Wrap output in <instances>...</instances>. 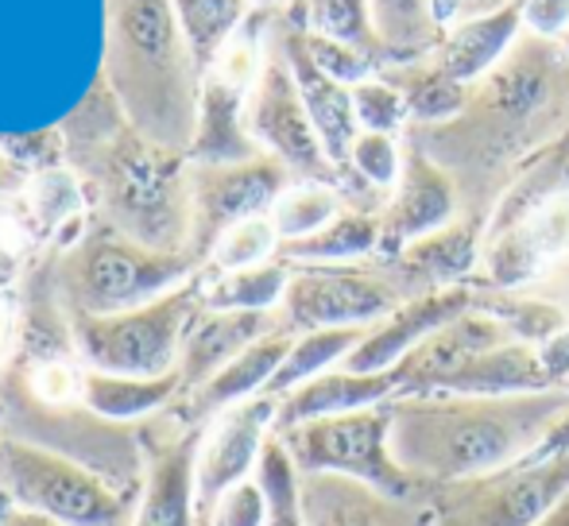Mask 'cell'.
<instances>
[{
	"mask_svg": "<svg viewBox=\"0 0 569 526\" xmlns=\"http://www.w3.org/2000/svg\"><path fill=\"white\" fill-rule=\"evenodd\" d=\"M461 194V213L488 221L523 166L569 140V47L523 31L519 43L469 85V101L450 124L407 129Z\"/></svg>",
	"mask_w": 569,
	"mask_h": 526,
	"instance_id": "6da1fadb",
	"label": "cell"
},
{
	"mask_svg": "<svg viewBox=\"0 0 569 526\" xmlns=\"http://www.w3.org/2000/svg\"><path fill=\"white\" fill-rule=\"evenodd\" d=\"M566 429L569 392L391 398V457L427 492L539 457Z\"/></svg>",
	"mask_w": 569,
	"mask_h": 526,
	"instance_id": "7a4b0ae2",
	"label": "cell"
},
{
	"mask_svg": "<svg viewBox=\"0 0 569 526\" xmlns=\"http://www.w3.org/2000/svg\"><path fill=\"white\" fill-rule=\"evenodd\" d=\"M113 90L136 132L163 151H190L198 132V67L171 0H113Z\"/></svg>",
	"mask_w": 569,
	"mask_h": 526,
	"instance_id": "3957f363",
	"label": "cell"
},
{
	"mask_svg": "<svg viewBox=\"0 0 569 526\" xmlns=\"http://www.w3.org/2000/svg\"><path fill=\"white\" fill-rule=\"evenodd\" d=\"M0 488L16 512L62 526H132L140 496L101 481L90 465L23 437H0Z\"/></svg>",
	"mask_w": 569,
	"mask_h": 526,
	"instance_id": "277c9868",
	"label": "cell"
},
{
	"mask_svg": "<svg viewBox=\"0 0 569 526\" xmlns=\"http://www.w3.org/2000/svg\"><path fill=\"white\" fill-rule=\"evenodd\" d=\"M206 283L190 279L179 291L124 314L93 317L74 314V345L93 372L109 376H171L179 372V353L187 330L202 314Z\"/></svg>",
	"mask_w": 569,
	"mask_h": 526,
	"instance_id": "5b68a950",
	"label": "cell"
},
{
	"mask_svg": "<svg viewBox=\"0 0 569 526\" xmlns=\"http://www.w3.org/2000/svg\"><path fill=\"white\" fill-rule=\"evenodd\" d=\"M194 271L198 260L190 252H159L120 233L90 236L62 263V279H67L78 314L93 317L148 306L190 283Z\"/></svg>",
	"mask_w": 569,
	"mask_h": 526,
	"instance_id": "8992f818",
	"label": "cell"
},
{
	"mask_svg": "<svg viewBox=\"0 0 569 526\" xmlns=\"http://www.w3.org/2000/svg\"><path fill=\"white\" fill-rule=\"evenodd\" d=\"M299 476H349L388 496H430L391 457V403L276 429Z\"/></svg>",
	"mask_w": 569,
	"mask_h": 526,
	"instance_id": "52a82bcc",
	"label": "cell"
},
{
	"mask_svg": "<svg viewBox=\"0 0 569 526\" xmlns=\"http://www.w3.org/2000/svg\"><path fill=\"white\" fill-rule=\"evenodd\" d=\"M569 496V429L539 457L469 484L435 488L438 526H535Z\"/></svg>",
	"mask_w": 569,
	"mask_h": 526,
	"instance_id": "ba28073f",
	"label": "cell"
},
{
	"mask_svg": "<svg viewBox=\"0 0 569 526\" xmlns=\"http://www.w3.org/2000/svg\"><path fill=\"white\" fill-rule=\"evenodd\" d=\"M411 294L399 279L372 263H326V267H291L283 294V325L291 333L310 330H372L396 314Z\"/></svg>",
	"mask_w": 569,
	"mask_h": 526,
	"instance_id": "9c48e42d",
	"label": "cell"
},
{
	"mask_svg": "<svg viewBox=\"0 0 569 526\" xmlns=\"http://www.w3.org/2000/svg\"><path fill=\"white\" fill-rule=\"evenodd\" d=\"M248 132H252L256 148L263 155L279 159L299 182H333L341 186L338 171H333L330 155H326L322 140L315 132V121L307 113V101L299 93L287 54L279 47L276 31H271L268 47H263L260 74L248 93Z\"/></svg>",
	"mask_w": 569,
	"mask_h": 526,
	"instance_id": "30bf717a",
	"label": "cell"
},
{
	"mask_svg": "<svg viewBox=\"0 0 569 526\" xmlns=\"http://www.w3.org/2000/svg\"><path fill=\"white\" fill-rule=\"evenodd\" d=\"M291 182V171L271 155L226 166H194V174H190V256L206 263L213 244L232 225L268 218L271 205Z\"/></svg>",
	"mask_w": 569,
	"mask_h": 526,
	"instance_id": "8fae6325",
	"label": "cell"
},
{
	"mask_svg": "<svg viewBox=\"0 0 569 526\" xmlns=\"http://www.w3.org/2000/svg\"><path fill=\"white\" fill-rule=\"evenodd\" d=\"M279 398L260 395L232 406L206 422L202 449H198V519L210 523L213 507L229 496L237 484L252 481L263 457V445L276 434Z\"/></svg>",
	"mask_w": 569,
	"mask_h": 526,
	"instance_id": "7c38bea8",
	"label": "cell"
},
{
	"mask_svg": "<svg viewBox=\"0 0 569 526\" xmlns=\"http://www.w3.org/2000/svg\"><path fill=\"white\" fill-rule=\"evenodd\" d=\"M461 218V194L450 171L435 163L411 135H403V174L380 210V260H391L407 244L438 233Z\"/></svg>",
	"mask_w": 569,
	"mask_h": 526,
	"instance_id": "4fadbf2b",
	"label": "cell"
},
{
	"mask_svg": "<svg viewBox=\"0 0 569 526\" xmlns=\"http://www.w3.org/2000/svg\"><path fill=\"white\" fill-rule=\"evenodd\" d=\"M477 306V286H446V291H430V294H415L407 299L396 314H388L383 322H376L372 330L365 333L357 348L345 356L341 368L345 372H365V376H376V372H396L430 333H438L442 325H450L453 317L469 314Z\"/></svg>",
	"mask_w": 569,
	"mask_h": 526,
	"instance_id": "5bb4252c",
	"label": "cell"
},
{
	"mask_svg": "<svg viewBox=\"0 0 569 526\" xmlns=\"http://www.w3.org/2000/svg\"><path fill=\"white\" fill-rule=\"evenodd\" d=\"M307 526H438L430 496H388L349 476H302Z\"/></svg>",
	"mask_w": 569,
	"mask_h": 526,
	"instance_id": "9a60e30c",
	"label": "cell"
},
{
	"mask_svg": "<svg viewBox=\"0 0 569 526\" xmlns=\"http://www.w3.org/2000/svg\"><path fill=\"white\" fill-rule=\"evenodd\" d=\"M276 39H279V47H283L295 82H299V93H302V101H307V113H310V121H315L318 140H322L338 179L345 182L352 140L360 135L349 85L333 82V78H326L322 70L315 67V59H310V51H307V39H302V20L295 16V8L276 20Z\"/></svg>",
	"mask_w": 569,
	"mask_h": 526,
	"instance_id": "2e32d148",
	"label": "cell"
},
{
	"mask_svg": "<svg viewBox=\"0 0 569 526\" xmlns=\"http://www.w3.org/2000/svg\"><path fill=\"white\" fill-rule=\"evenodd\" d=\"M485 229H488V221L461 213L453 225L407 244L399 256L380 260V263L399 279V286H403L411 299L415 294L446 291V286H465L477 279L480 252H485Z\"/></svg>",
	"mask_w": 569,
	"mask_h": 526,
	"instance_id": "e0dca14e",
	"label": "cell"
},
{
	"mask_svg": "<svg viewBox=\"0 0 569 526\" xmlns=\"http://www.w3.org/2000/svg\"><path fill=\"white\" fill-rule=\"evenodd\" d=\"M283 314H252V310H206L190 322L187 341L179 353V384L182 395L198 392L213 380L229 361H237L248 345L276 333Z\"/></svg>",
	"mask_w": 569,
	"mask_h": 526,
	"instance_id": "ac0fdd59",
	"label": "cell"
},
{
	"mask_svg": "<svg viewBox=\"0 0 569 526\" xmlns=\"http://www.w3.org/2000/svg\"><path fill=\"white\" fill-rule=\"evenodd\" d=\"M295 345V333L287 330V325H279L276 333H268V337H260L256 345H248L244 353L237 356V361H229L226 368L218 372L213 380H206L198 392L182 395V426H206V422H213L218 414L232 411V406L248 403V398H260L268 392V384L276 380L279 364L287 361V353H291Z\"/></svg>",
	"mask_w": 569,
	"mask_h": 526,
	"instance_id": "d6986e66",
	"label": "cell"
},
{
	"mask_svg": "<svg viewBox=\"0 0 569 526\" xmlns=\"http://www.w3.org/2000/svg\"><path fill=\"white\" fill-rule=\"evenodd\" d=\"M206 426L171 437L151 453L148 481L140 488L132 526H198V449Z\"/></svg>",
	"mask_w": 569,
	"mask_h": 526,
	"instance_id": "ffe728a7",
	"label": "cell"
},
{
	"mask_svg": "<svg viewBox=\"0 0 569 526\" xmlns=\"http://www.w3.org/2000/svg\"><path fill=\"white\" fill-rule=\"evenodd\" d=\"M523 4L527 0H511V4L496 8L488 16H472V20H457L442 31V43L430 54L438 70L461 85H477L488 70L503 62V54L519 43L523 36Z\"/></svg>",
	"mask_w": 569,
	"mask_h": 526,
	"instance_id": "44dd1931",
	"label": "cell"
},
{
	"mask_svg": "<svg viewBox=\"0 0 569 526\" xmlns=\"http://www.w3.org/2000/svg\"><path fill=\"white\" fill-rule=\"evenodd\" d=\"M399 395V376L396 372H322L310 384L295 387L291 395L279 398V414H276V429L299 426V422H315V418H330V414H349V411H368V406L391 403Z\"/></svg>",
	"mask_w": 569,
	"mask_h": 526,
	"instance_id": "7402d4cb",
	"label": "cell"
},
{
	"mask_svg": "<svg viewBox=\"0 0 569 526\" xmlns=\"http://www.w3.org/2000/svg\"><path fill=\"white\" fill-rule=\"evenodd\" d=\"M279 260L291 263V267L380 260V213L345 205L322 233L307 236V241H295V244H279Z\"/></svg>",
	"mask_w": 569,
	"mask_h": 526,
	"instance_id": "603a6c76",
	"label": "cell"
},
{
	"mask_svg": "<svg viewBox=\"0 0 569 526\" xmlns=\"http://www.w3.org/2000/svg\"><path fill=\"white\" fill-rule=\"evenodd\" d=\"M82 406L106 422H136L182 398L179 372L171 376H109V372H82Z\"/></svg>",
	"mask_w": 569,
	"mask_h": 526,
	"instance_id": "cb8c5ba5",
	"label": "cell"
},
{
	"mask_svg": "<svg viewBox=\"0 0 569 526\" xmlns=\"http://www.w3.org/2000/svg\"><path fill=\"white\" fill-rule=\"evenodd\" d=\"M368 4H372V23L380 36L383 67H403V62L430 59L438 51L446 28L438 20L435 0H368Z\"/></svg>",
	"mask_w": 569,
	"mask_h": 526,
	"instance_id": "d4e9b609",
	"label": "cell"
},
{
	"mask_svg": "<svg viewBox=\"0 0 569 526\" xmlns=\"http://www.w3.org/2000/svg\"><path fill=\"white\" fill-rule=\"evenodd\" d=\"M407 101V113H411V129H438V124H450L457 113L469 101V85L453 82L446 70H438L430 59L403 62V67H383L380 70Z\"/></svg>",
	"mask_w": 569,
	"mask_h": 526,
	"instance_id": "484cf974",
	"label": "cell"
},
{
	"mask_svg": "<svg viewBox=\"0 0 569 526\" xmlns=\"http://www.w3.org/2000/svg\"><path fill=\"white\" fill-rule=\"evenodd\" d=\"M179 31L190 47L198 74H210L213 62L221 59V51L237 39L240 23L248 20V0H171Z\"/></svg>",
	"mask_w": 569,
	"mask_h": 526,
	"instance_id": "4316f807",
	"label": "cell"
},
{
	"mask_svg": "<svg viewBox=\"0 0 569 526\" xmlns=\"http://www.w3.org/2000/svg\"><path fill=\"white\" fill-rule=\"evenodd\" d=\"M368 330H310V333H295V345L287 353V361L279 364L276 380L268 384L271 398H283L291 395L295 387L310 384L315 376L322 372H333L345 364V356L365 341Z\"/></svg>",
	"mask_w": 569,
	"mask_h": 526,
	"instance_id": "83f0119b",
	"label": "cell"
},
{
	"mask_svg": "<svg viewBox=\"0 0 569 526\" xmlns=\"http://www.w3.org/2000/svg\"><path fill=\"white\" fill-rule=\"evenodd\" d=\"M287 283H291V263L271 260L260 267L226 271L206 283V310H252V314H279Z\"/></svg>",
	"mask_w": 569,
	"mask_h": 526,
	"instance_id": "f1b7e54d",
	"label": "cell"
},
{
	"mask_svg": "<svg viewBox=\"0 0 569 526\" xmlns=\"http://www.w3.org/2000/svg\"><path fill=\"white\" fill-rule=\"evenodd\" d=\"M345 194L341 186L333 182H299L295 179L291 186L279 194V202L271 205V225H276L279 241L295 244V241H307V236L322 233L333 218L345 210Z\"/></svg>",
	"mask_w": 569,
	"mask_h": 526,
	"instance_id": "f546056e",
	"label": "cell"
},
{
	"mask_svg": "<svg viewBox=\"0 0 569 526\" xmlns=\"http://www.w3.org/2000/svg\"><path fill=\"white\" fill-rule=\"evenodd\" d=\"M291 8L307 31L338 39L345 47H357V51L372 54L383 67L380 36H376L372 4H368V0H291Z\"/></svg>",
	"mask_w": 569,
	"mask_h": 526,
	"instance_id": "4dcf8cb0",
	"label": "cell"
},
{
	"mask_svg": "<svg viewBox=\"0 0 569 526\" xmlns=\"http://www.w3.org/2000/svg\"><path fill=\"white\" fill-rule=\"evenodd\" d=\"M256 481H260L263 496H268V526H307L302 519V499H299V468H295L287 445L279 442V434L268 437L263 457L256 465Z\"/></svg>",
	"mask_w": 569,
	"mask_h": 526,
	"instance_id": "1f68e13d",
	"label": "cell"
},
{
	"mask_svg": "<svg viewBox=\"0 0 569 526\" xmlns=\"http://www.w3.org/2000/svg\"><path fill=\"white\" fill-rule=\"evenodd\" d=\"M279 233L271 225V218H252V221H240L232 225L210 252V267L218 275L226 271H244V267H260V263H271L279 260Z\"/></svg>",
	"mask_w": 569,
	"mask_h": 526,
	"instance_id": "d6a6232c",
	"label": "cell"
},
{
	"mask_svg": "<svg viewBox=\"0 0 569 526\" xmlns=\"http://www.w3.org/2000/svg\"><path fill=\"white\" fill-rule=\"evenodd\" d=\"M349 93H352V109H357L360 132L403 135L411 129V113H407L403 93H399L383 74L365 78V82H357Z\"/></svg>",
	"mask_w": 569,
	"mask_h": 526,
	"instance_id": "836d02e7",
	"label": "cell"
},
{
	"mask_svg": "<svg viewBox=\"0 0 569 526\" xmlns=\"http://www.w3.org/2000/svg\"><path fill=\"white\" fill-rule=\"evenodd\" d=\"M302 39H307V51L310 59H315V67L322 70L326 78H333V82L341 85H357L365 82V78L380 74V62L372 59V54L357 51V47H345L338 39H326V36H315V31L302 28Z\"/></svg>",
	"mask_w": 569,
	"mask_h": 526,
	"instance_id": "e575fe53",
	"label": "cell"
},
{
	"mask_svg": "<svg viewBox=\"0 0 569 526\" xmlns=\"http://www.w3.org/2000/svg\"><path fill=\"white\" fill-rule=\"evenodd\" d=\"M206 526H268V496H263L260 481H244L213 507Z\"/></svg>",
	"mask_w": 569,
	"mask_h": 526,
	"instance_id": "d590c367",
	"label": "cell"
},
{
	"mask_svg": "<svg viewBox=\"0 0 569 526\" xmlns=\"http://www.w3.org/2000/svg\"><path fill=\"white\" fill-rule=\"evenodd\" d=\"M523 31L542 36V39H566L569 36V0H527Z\"/></svg>",
	"mask_w": 569,
	"mask_h": 526,
	"instance_id": "8d00e7d4",
	"label": "cell"
},
{
	"mask_svg": "<svg viewBox=\"0 0 569 526\" xmlns=\"http://www.w3.org/2000/svg\"><path fill=\"white\" fill-rule=\"evenodd\" d=\"M438 4V20H442V28H450L457 20H472V16H488L496 12V8L511 4V0H435Z\"/></svg>",
	"mask_w": 569,
	"mask_h": 526,
	"instance_id": "74e56055",
	"label": "cell"
},
{
	"mask_svg": "<svg viewBox=\"0 0 569 526\" xmlns=\"http://www.w3.org/2000/svg\"><path fill=\"white\" fill-rule=\"evenodd\" d=\"M0 526H62L54 519H43V515H31V512H8Z\"/></svg>",
	"mask_w": 569,
	"mask_h": 526,
	"instance_id": "f35d334b",
	"label": "cell"
},
{
	"mask_svg": "<svg viewBox=\"0 0 569 526\" xmlns=\"http://www.w3.org/2000/svg\"><path fill=\"white\" fill-rule=\"evenodd\" d=\"M535 526H569V496L562 499V504L555 507V512H547Z\"/></svg>",
	"mask_w": 569,
	"mask_h": 526,
	"instance_id": "ab89813d",
	"label": "cell"
},
{
	"mask_svg": "<svg viewBox=\"0 0 569 526\" xmlns=\"http://www.w3.org/2000/svg\"><path fill=\"white\" fill-rule=\"evenodd\" d=\"M248 4H256V8H271V4H279V0H248Z\"/></svg>",
	"mask_w": 569,
	"mask_h": 526,
	"instance_id": "60d3db41",
	"label": "cell"
},
{
	"mask_svg": "<svg viewBox=\"0 0 569 526\" xmlns=\"http://www.w3.org/2000/svg\"><path fill=\"white\" fill-rule=\"evenodd\" d=\"M562 43H566V47H569V36H566V39H562Z\"/></svg>",
	"mask_w": 569,
	"mask_h": 526,
	"instance_id": "b9f144b4",
	"label": "cell"
},
{
	"mask_svg": "<svg viewBox=\"0 0 569 526\" xmlns=\"http://www.w3.org/2000/svg\"><path fill=\"white\" fill-rule=\"evenodd\" d=\"M0 171H8V166H4V163H0Z\"/></svg>",
	"mask_w": 569,
	"mask_h": 526,
	"instance_id": "7bdbcfd3",
	"label": "cell"
}]
</instances>
